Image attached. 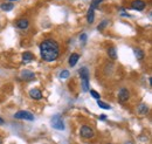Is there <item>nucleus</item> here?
I'll return each mask as SVG.
<instances>
[{
	"label": "nucleus",
	"instance_id": "nucleus-1",
	"mask_svg": "<svg viewBox=\"0 0 152 144\" xmlns=\"http://www.w3.org/2000/svg\"><path fill=\"white\" fill-rule=\"evenodd\" d=\"M40 55L46 62L55 61L60 55V46L55 40L47 39L40 43Z\"/></svg>",
	"mask_w": 152,
	"mask_h": 144
},
{
	"label": "nucleus",
	"instance_id": "nucleus-2",
	"mask_svg": "<svg viewBox=\"0 0 152 144\" xmlns=\"http://www.w3.org/2000/svg\"><path fill=\"white\" fill-rule=\"evenodd\" d=\"M80 135H81V137L89 140V138H93V137L95 136V131H94V129L90 128V126H82L81 129H80Z\"/></svg>",
	"mask_w": 152,
	"mask_h": 144
},
{
	"label": "nucleus",
	"instance_id": "nucleus-3",
	"mask_svg": "<svg viewBox=\"0 0 152 144\" xmlns=\"http://www.w3.org/2000/svg\"><path fill=\"white\" fill-rule=\"evenodd\" d=\"M14 118L17 120H26V121H34V115L26 110H20L14 114Z\"/></svg>",
	"mask_w": 152,
	"mask_h": 144
},
{
	"label": "nucleus",
	"instance_id": "nucleus-4",
	"mask_svg": "<svg viewBox=\"0 0 152 144\" xmlns=\"http://www.w3.org/2000/svg\"><path fill=\"white\" fill-rule=\"evenodd\" d=\"M52 126L54 129H57V130H63L64 129V123H63V120L60 115H55L53 116L52 118Z\"/></svg>",
	"mask_w": 152,
	"mask_h": 144
},
{
	"label": "nucleus",
	"instance_id": "nucleus-5",
	"mask_svg": "<svg viewBox=\"0 0 152 144\" xmlns=\"http://www.w3.org/2000/svg\"><path fill=\"white\" fill-rule=\"evenodd\" d=\"M129 97H130V91L126 88L119 89V91H118V100H119V102L124 103V102H126L129 100Z\"/></svg>",
	"mask_w": 152,
	"mask_h": 144
},
{
	"label": "nucleus",
	"instance_id": "nucleus-6",
	"mask_svg": "<svg viewBox=\"0 0 152 144\" xmlns=\"http://www.w3.org/2000/svg\"><path fill=\"white\" fill-rule=\"evenodd\" d=\"M20 77L25 81H31V80H34L35 79V74L32 72V71H28V69H25L22 71L20 74Z\"/></svg>",
	"mask_w": 152,
	"mask_h": 144
},
{
	"label": "nucleus",
	"instance_id": "nucleus-7",
	"mask_svg": "<svg viewBox=\"0 0 152 144\" xmlns=\"http://www.w3.org/2000/svg\"><path fill=\"white\" fill-rule=\"evenodd\" d=\"M131 8L134 11H143L145 8V2L143 0H133L131 2Z\"/></svg>",
	"mask_w": 152,
	"mask_h": 144
},
{
	"label": "nucleus",
	"instance_id": "nucleus-8",
	"mask_svg": "<svg viewBox=\"0 0 152 144\" xmlns=\"http://www.w3.org/2000/svg\"><path fill=\"white\" fill-rule=\"evenodd\" d=\"M15 26H17V28H19V29H26V28H28V26H29V21H28V19L21 18V19H19V20H17Z\"/></svg>",
	"mask_w": 152,
	"mask_h": 144
},
{
	"label": "nucleus",
	"instance_id": "nucleus-9",
	"mask_svg": "<svg viewBox=\"0 0 152 144\" xmlns=\"http://www.w3.org/2000/svg\"><path fill=\"white\" fill-rule=\"evenodd\" d=\"M29 96L33 100H41L42 98V91L40 89H32L29 91Z\"/></svg>",
	"mask_w": 152,
	"mask_h": 144
},
{
	"label": "nucleus",
	"instance_id": "nucleus-10",
	"mask_svg": "<svg viewBox=\"0 0 152 144\" xmlns=\"http://www.w3.org/2000/svg\"><path fill=\"white\" fill-rule=\"evenodd\" d=\"M148 111H149V107L145 104V103H140L138 107H137V114L138 115H146L148 114Z\"/></svg>",
	"mask_w": 152,
	"mask_h": 144
},
{
	"label": "nucleus",
	"instance_id": "nucleus-11",
	"mask_svg": "<svg viewBox=\"0 0 152 144\" xmlns=\"http://www.w3.org/2000/svg\"><path fill=\"white\" fill-rule=\"evenodd\" d=\"M94 20H95V10L93 7H90L89 11H88V14H87V21L89 24H93Z\"/></svg>",
	"mask_w": 152,
	"mask_h": 144
},
{
	"label": "nucleus",
	"instance_id": "nucleus-12",
	"mask_svg": "<svg viewBox=\"0 0 152 144\" xmlns=\"http://www.w3.org/2000/svg\"><path fill=\"white\" fill-rule=\"evenodd\" d=\"M78 59H80V55L77 54V53H73V54L70 55V57H69V66H70V67L76 66Z\"/></svg>",
	"mask_w": 152,
	"mask_h": 144
},
{
	"label": "nucleus",
	"instance_id": "nucleus-13",
	"mask_svg": "<svg viewBox=\"0 0 152 144\" xmlns=\"http://www.w3.org/2000/svg\"><path fill=\"white\" fill-rule=\"evenodd\" d=\"M0 8L2 11H5V12H10V11H12L14 8V5H13V2H5V4L0 5Z\"/></svg>",
	"mask_w": 152,
	"mask_h": 144
},
{
	"label": "nucleus",
	"instance_id": "nucleus-14",
	"mask_svg": "<svg viewBox=\"0 0 152 144\" xmlns=\"http://www.w3.org/2000/svg\"><path fill=\"white\" fill-rule=\"evenodd\" d=\"M34 59V55L32 54L31 52H25L23 54H22V61L26 63V62H29V61H32Z\"/></svg>",
	"mask_w": 152,
	"mask_h": 144
},
{
	"label": "nucleus",
	"instance_id": "nucleus-15",
	"mask_svg": "<svg viewBox=\"0 0 152 144\" xmlns=\"http://www.w3.org/2000/svg\"><path fill=\"white\" fill-rule=\"evenodd\" d=\"M81 86H82V90L83 91H88L89 90V79L88 77L81 79Z\"/></svg>",
	"mask_w": 152,
	"mask_h": 144
},
{
	"label": "nucleus",
	"instance_id": "nucleus-16",
	"mask_svg": "<svg viewBox=\"0 0 152 144\" xmlns=\"http://www.w3.org/2000/svg\"><path fill=\"white\" fill-rule=\"evenodd\" d=\"M78 74H80V77L81 79H84V77H88L89 79V69L87 67H82L78 71Z\"/></svg>",
	"mask_w": 152,
	"mask_h": 144
},
{
	"label": "nucleus",
	"instance_id": "nucleus-17",
	"mask_svg": "<svg viewBox=\"0 0 152 144\" xmlns=\"http://www.w3.org/2000/svg\"><path fill=\"white\" fill-rule=\"evenodd\" d=\"M133 53H134L136 57H137L138 60H143L144 56H145V53H144L140 48H134V49H133Z\"/></svg>",
	"mask_w": 152,
	"mask_h": 144
},
{
	"label": "nucleus",
	"instance_id": "nucleus-18",
	"mask_svg": "<svg viewBox=\"0 0 152 144\" xmlns=\"http://www.w3.org/2000/svg\"><path fill=\"white\" fill-rule=\"evenodd\" d=\"M107 53H108V56L110 59H113V60H115L117 57V52H116V48L115 47H109L108 51H107Z\"/></svg>",
	"mask_w": 152,
	"mask_h": 144
},
{
	"label": "nucleus",
	"instance_id": "nucleus-19",
	"mask_svg": "<svg viewBox=\"0 0 152 144\" xmlns=\"http://www.w3.org/2000/svg\"><path fill=\"white\" fill-rule=\"evenodd\" d=\"M97 104H98V107H99V108L105 109V110H110V109H111V107H110L109 104H107L105 102H103V101H99V100H98Z\"/></svg>",
	"mask_w": 152,
	"mask_h": 144
},
{
	"label": "nucleus",
	"instance_id": "nucleus-20",
	"mask_svg": "<svg viewBox=\"0 0 152 144\" xmlns=\"http://www.w3.org/2000/svg\"><path fill=\"white\" fill-rule=\"evenodd\" d=\"M102 2H103V0H93L90 7H93V8L95 10V8H97V7L99 6V4H102Z\"/></svg>",
	"mask_w": 152,
	"mask_h": 144
},
{
	"label": "nucleus",
	"instance_id": "nucleus-21",
	"mask_svg": "<svg viewBox=\"0 0 152 144\" xmlns=\"http://www.w3.org/2000/svg\"><path fill=\"white\" fill-rule=\"evenodd\" d=\"M108 25V20H103L98 26H97V29L98 31H102V29H104V27Z\"/></svg>",
	"mask_w": 152,
	"mask_h": 144
},
{
	"label": "nucleus",
	"instance_id": "nucleus-22",
	"mask_svg": "<svg viewBox=\"0 0 152 144\" xmlns=\"http://www.w3.org/2000/svg\"><path fill=\"white\" fill-rule=\"evenodd\" d=\"M69 72L68 71H62V72L60 73V79H67V77H69Z\"/></svg>",
	"mask_w": 152,
	"mask_h": 144
},
{
	"label": "nucleus",
	"instance_id": "nucleus-23",
	"mask_svg": "<svg viewBox=\"0 0 152 144\" xmlns=\"http://www.w3.org/2000/svg\"><path fill=\"white\" fill-rule=\"evenodd\" d=\"M90 95L94 97V98H96V100H99V97H101V95L96 91V90H94V89H91L90 90Z\"/></svg>",
	"mask_w": 152,
	"mask_h": 144
},
{
	"label": "nucleus",
	"instance_id": "nucleus-24",
	"mask_svg": "<svg viewBox=\"0 0 152 144\" xmlns=\"http://www.w3.org/2000/svg\"><path fill=\"white\" fill-rule=\"evenodd\" d=\"M80 40H81V41H83V42H86V41H87V34H86V33L81 34V36H80Z\"/></svg>",
	"mask_w": 152,
	"mask_h": 144
},
{
	"label": "nucleus",
	"instance_id": "nucleus-25",
	"mask_svg": "<svg viewBox=\"0 0 152 144\" xmlns=\"http://www.w3.org/2000/svg\"><path fill=\"white\" fill-rule=\"evenodd\" d=\"M99 118H101V120H105V118H107V116H105V115H101V116H99Z\"/></svg>",
	"mask_w": 152,
	"mask_h": 144
},
{
	"label": "nucleus",
	"instance_id": "nucleus-26",
	"mask_svg": "<svg viewBox=\"0 0 152 144\" xmlns=\"http://www.w3.org/2000/svg\"><path fill=\"white\" fill-rule=\"evenodd\" d=\"M4 123H5V122H4V120L0 117V124H4Z\"/></svg>",
	"mask_w": 152,
	"mask_h": 144
},
{
	"label": "nucleus",
	"instance_id": "nucleus-27",
	"mask_svg": "<svg viewBox=\"0 0 152 144\" xmlns=\"http://www.w3.org/2000/svg\"><path fill=\"white\" fill-rule=\"evenodd\" d=\"M124 144H133V143H132V142H125Z\"/></svg>",
	"mask_w": 152,
	"mask_h": 144
},
{
	"label": "nucleus",
	"instance_id": "nucleus-28",
	"mask_svg": "<svg viewBox=\"0 0 152 144\" xmlns=\"http://www.w3.org/2000/svg\"><path fill=\"white\" fill-rule=\"evenodd\" d=\"M0 144H2V140L1 138H0Z\"/></svg>",
	"mask_w": 152,
	"mask_h": 144
},
{
	"label": "nucleus",
	"instance_id": "nucleus-29",
	"mask_svg": "<svg viewBox=\"0 0 152 144\" xmlns=\"http://www.w3.org/2000/svg\"><path fill=\"white\" fill-rule=\"evenodd\" d=\"M11 1H17V0H11Z\"/></svg>",
	"mask_w": 152,
	"mask_h": 144
},
{
	"label": "nucleus",
	"instance_id": "nucleus-30",
	"mask_svg": "<svg viewBox=\"0 0 152 144\" xmlns=\"http://www.w3.org/2000/svg\"><path fill=\"white\" fill-rule=\"evenodd\" d=\"M108 144H111V143H108Z\"/></svg>",
	"mask_w": 152,
	"mask_h": 144
}]
</instances>
